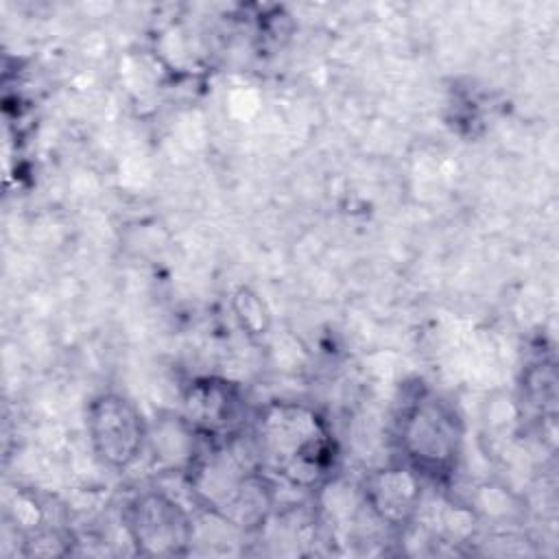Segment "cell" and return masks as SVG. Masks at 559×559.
<instances>
[{"mask_svg": "<svg viewBox=\"0 0 559 559\" xmlns=\"http://www.w3.org/2000/svg\"><path fill=\"white\" fill-rule=\"evenodd\" d=\"M122 528L144 557H183L194 544L190 511L164 489H140L122 507Z\"/></svg>", "mask_w": 559, "mask_h": 559, "instance_id": "277c9868", "label": "cell"}, {"mask_svg": "<svg viewBox=\"0 0 559 559\" xmlns=\"http://www.w3.org/2000/svg\"><path fill=\"white\" fill-rule=\"evenodd\" d=\"M247 437L262 469L290 489H325L338 472L341 448L334 428L308 402L269 400L255 406Z\"/></svg>", "mask_w": 559, "mask_h": 559, "instance_id": "6da1fadb", "label": "cell"}, {"mask_svg": "<svg viewBox=\"0 0 559 559\" xmlns=\"http://www.w3.org/2000/svg\"><path fill=\"white\" fill-rule=\"evenodd\" d=\"M179 413L205 441L247 432L251 408L240 382L225 376H197L181 393Z\"/></svg>", "mask_w": 559, "mask_h": 559, "instance_id": "8992f818", "label": "cell"}, {"mask_svg": "<svg viewBox=\"0 0 559 559\" xmlns=\"http://www.w3.org/2000/svg\"><path fill=\"white\" fill-rule=\"evenodd\" d=\"M234 310L236 317L247 334H264L269 328V312L264 308V301L247 286L238 288L234 295Z\"/></svg>", "mask_w": 559, "mask_h": 559, "instance_id": "9c48e42d", "label": "cell"}, {"mask_svg": "<svg viewBox=\"0 0 559 559\" xmlns=\"http://www.w3.org/2000/svg\"><path fill=\"white\" fill-rule=\"evenodd\" d=\"M203 441L179 411H159L155 421H148L146 452L153 454V463L164 472L183 476Z\"/></svg>", "mask_w": 559, "mask_h": 559, "instance_id": "ba28073f", "label": "cell"}, {"mask_svg": "<svg viewBox=\"0 0 559 559\" xmlns=\"http://www.w3.org/2000/svg\"><path fill=\"white\" fill-rule=\"evenodd\" d=\"M85 432L94 456L114 472L131 469L148 448V419L118 391H100L87 402Z\"/></svg>", "mask_w": 559, "mask_h": 559, "instance_id": "5b68a950", "label": "cell"}, {"mask_svg": "<svg viewBox=\"0 0 559 559\" xmlns=\"http://www.w3.org/2000/svg\"><path fill=\"white\" fill-rule=\"evenodd\" d=\"M424 478L402 461L378 467L362 478L360 493L371 515L391 528L415 522L424 500Z\"/></svg>", "mask_w": 559, "mask_h": 559, "instance_id": "52a82bcc", "label": "cell"}, {"mask_svg": "<svg viewBox=\"0 0 559 559\" xmlns=\"http://www.w3.org/2000/svg\"><path fill=\"white\" fill-rule=\"evenodd\" d=\"M183 480L199 511L242 533H260L277 509V483L262 469L247 432L203 441Z\"/></svg>", "mask_w": 559, "mask_h": 559, "instance_id": "7a4b0ae2", "label": "cell"}, {"mask_svg": "<svg viewBox=\"0 0 559 559\" xmlns=\"http://www.w3.org/2000/svg\"><path fill=\"white\" fill-rule=\"evenodd\" d=\"M393 439L402 463L413 467L426 483L448 487L463 459L465 424L450 397L415 380L402 386Z\"/></svg>", "mask_w": 559, "mask_h": 559, "instance_id": "3957f363", "label": "cell"}]
</instances>
